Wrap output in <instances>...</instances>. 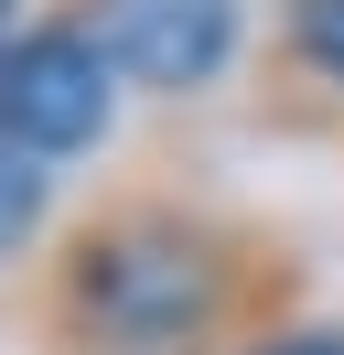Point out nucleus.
Listing matches in <instances>:
<instances>
[{
    "label": "nucleus",
    "instance_id": "obj_1",
    "mask_svg": "<svg viewBox=\"0 0 344 355\" xmlns=\"http://www.w3.org/2000/svg\"><path fill=\"white\" fill-rule=\"evenodd\" d=\"M301 302L312 291H301L291 237L150 173L64 205L54 248L22 280V323L43 355H226L237 334Z\"/></svg>",
    "mask_w": 344,
    "mask_h": 355
},
{
    "label": "nucleus",
    "instance_id": "obj_2",
    "mask_svg": "<svg viewBox=\"0 0 344 355\" xmlns=\"http://www.w3.org/2000/svg\"><path fill=\"white\" fill-rule=\"evenodd\" d=\"M119 119H129V87H119V65H108V44L76 22V0L22 11V22L0 33V140H11L22 162L76 173V162H97L108 140H119Z\"/></svg>",
    "mask_w": 344,
    "mask_h": 355
},
{
    "label": "nucleus",
    "instance_id": "obj_3",
    "mask_svg": "<svg viewBox=\"0 0 344 355\" xmlns=\"http://www.w3.org/2000/svg\"><path fill=\"white\" fill-rule=\"evenodd\" d=\"M76 22L150 108H194L258 65V0H76Z\"/></svg>",
    "mask_w": 344,
    "mask_h": 355
},
{
    "label": "nucleus",
    "instance_id": "obj_4",
    "mask_svg": "<svg viewBox=\"0 0 344 355\" xmlns=\"http://www.w3.org/2000/svg\"><path fill=\"white\" fill-rule=\"evenodd\" d=\"M258 108L344 140V0H269L258 22Z\"/></svg>",
    "mask_w": 344,
    "mask_h": 355
},
{
    "label": "nucleus",
    "instance_id": "obj_5",
    "mask_svg": "<svg viewBox=\"0 0 344 355\" xmlns=\"http://www.w3.org/2000/svg\"><path fill=\"white\" fill-rule=\"evenodd\" d=\"M54 226H64V173H43V162H22L0 140V291L33 280V259L54 248Z\"/></svg>",
    "mask_w": 344,
    "mask_h": 355
},
{
    "label": "nucleus",
    "instance_id": "obj_6",
    "mask_svg": "<svg viewBox=\"0 0 344 355\" xmlns=\"http://www.w3.org/2000/svg\"><path fill=\"white\" fill-rule=\"evenodd\" d=\"M226 355H344V312H280V323H258V334H237Z\"/></svg>",
    "mask_w": 344,
    "mask_h": 355
},
{
    "label": "nucleus",
    "instance_id": "obj_7",
    "mask_svg": "<svg viewBox=\"0 0 344 355\" xmlns=\"http://www.w3.org/2000/svg\"><path fill=\"white\" fill-rule=\"evenodd\" d=\"M22 11H33V0H0V33H11V22H22Z\"/></svg>",
    "mask_w": 344,
    "mask_h": 355
}]
</instances>
